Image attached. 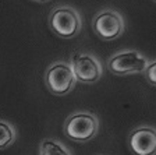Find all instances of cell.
I'll list each match as a JSON object with an SVG mask.
<instances>
[{"instance_id": "cell-1", "label": "cell", "mask_w": 156, "mask_h": 155, "mask_svg": "<svg viewBox=\"0 0 156 155\" xmlns=\"http://www.w3.org/2000/svg\"><path fill=\"white\" fill-rule=\"evenodd\" d=\"M99 119L91 112L73 113L64 122V134L75 142H88L99 131Z\"/></svg>"}, {"instance_id": "cell-2", "label": "cell", "mask_w": 156, "mask_h": 155, "mask_svg": "<svg viewBox=\"0 0 156 155\" xmlns=\"http://www.w3.org/2000/svg\"><path fill=\"white\" fill-rule=\"evenodd\" d=\"M49 27L60 38L71 39L80 34L82 28L81 14L70 6H58L49 16Z\"/></svg>"}, {"instance_id": "cell-3", "label": "cell", "mask_w": 156, "mask_h": 155, "mask_svg": "<svg viewBox=\"0 0 156 155\" xmlns=\"http://www.w3.org/2000/svg\"><path fill=\"white\" fill-rule=\"evenodd\" d=\"M75 76L70 63L55 61L45 71V85L52 94L66 95L75 87Z\"/></svg>"}, {"instance_id": "cell-4", "label": "cell", "mask_w": 156, "mask_h": 155, "mask_svg": "<svg viewBox=\"0 0 156 155\" xmlns=\"http://www.w3.org/2000/svg\"><path fill=\"white\" fill-rule=\"evenodd\" d=\"M148 59L138 50L117 52L107 60V68L116 76H131L144 73L148 66Z\"/></svg>"}, {"instance_id": "cell-5", "label": "cell", "mask_w": 156, "mask_h": 155, "mask_svg": "<svg viewBox=\"0 0 156 155\" xmlns=\"http://www.w3.org/2000/svg\"><path fill=\"white\" fill-rule=\"evenodd\" d=\"M94 32L103 41H114L123 35L126 29L124 18L119 11L113 9H105L92 20Z\"/></svg>"}, {"instance_id": "cell-6", "label": "cell", "mask_w": 156, "mask_h": 155, "mask_svg": "<svg viewBox=\"0 0 156 155\" xmlns=\"http://www.w3.org/2000/svg\"><path fill=\"white\" fill-rule=\"evenodd\" d=\"M70 65L74 71L75 80L84 84H94L101 80L103 74L101 61L91 53H74Z\"/></svg>"}, {"instance_id": "cell-7", "label": "cell", "mask_w": 156, "mask_h": 155, "mask_svg": "<svg viewBox=\"0 0 156 155\" xmlns=\"http://www.w3.org/2000/svg\"><path fill=\"white\" fill-rule=\"evenodd\" d=\"M128 147L134 155H156V129L141 126L128 136Z\"/></svg>"}, {"instance_id": "cell-8", "label": "cell", "mask_w": 156, "mask_h": 155, "mask_svg": "<svg viewBox=\"0 0 156 155\" xmlns=\"http://www.w3.org/2000/svg\"><path fill=\"white\" fill-rule=\"evenodd\" d=\"M39 155H73L70 148L55 138H45L39 146Z\"/></svg>"}, {"instance_id": "cell-9", "label": "cell", "mask_w": 156, "mask_h": 155, "mask_svg": "<svg viewBox=\"0 0 156 155\" xmlns=\"http://www.w3.org/2000/svg\"><path fill=\"white\" fill-rule=\"evenodd\" d=\"M16 129L10 122L0 119V149L9 148L16 141Z\"/></svg>"}, {"instance_id": "cell-10", "label": "cell", "mask_w": 156, "mask_h": 155, "mask_svg": "<svg viewBox=\"0 0 156 155\" xmlns=\"http://www.w3.org/2000/svg\"><path fill=\"white\" fill-rule=\"evenodd\" d=\"M144 76H145V80L148 81L151 85L156 87V60L148 63L145 71H144Z\"/></svg>"}, {"instance_id": "cell-11", "label": "cell", "mask_w": 156, "mask_h": 155, "mask_svg": "<svg viewBox=\"0 0 156 155\" xmlns=\"http://www.w3.org/2000/svg\"><path fill=\"white\" fill-rule=\"evenodd\" d=\"M34 2H38V3H45V2H49V0H34Z\"/></svg>"}, {"instance_id": "cell-12", "label": "cell", "mask_w": 156, "mask_h": 155, "mask_svg": "<svg viewBox=\"0 0 156 155\" xmlns=\"http://www.w3.org/2000/svg\"><path fill=\"white\" fill-rule=\"evenodd\" d=\"M153 2H155V3H156V0H153Z\"/></svg>"}]
</instances>
